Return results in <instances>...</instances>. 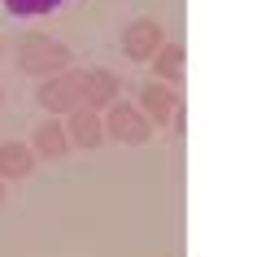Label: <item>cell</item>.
<instances>
[{
	"label": "cell",
	"instance_id": "cell-1",
	"mask_svg": "<svg viewBox=\"0 0 257 257\" xmlns=\"http://www.w3.org/2000/svg\"><path fill=\"white\" fill-rule=\"evenodd\" d=\"M66 0H5V14L14 18H44V14H57Z\"/></svg>",
	"mask_w": 257,
	"mask_h": 257
}]
</instances>
